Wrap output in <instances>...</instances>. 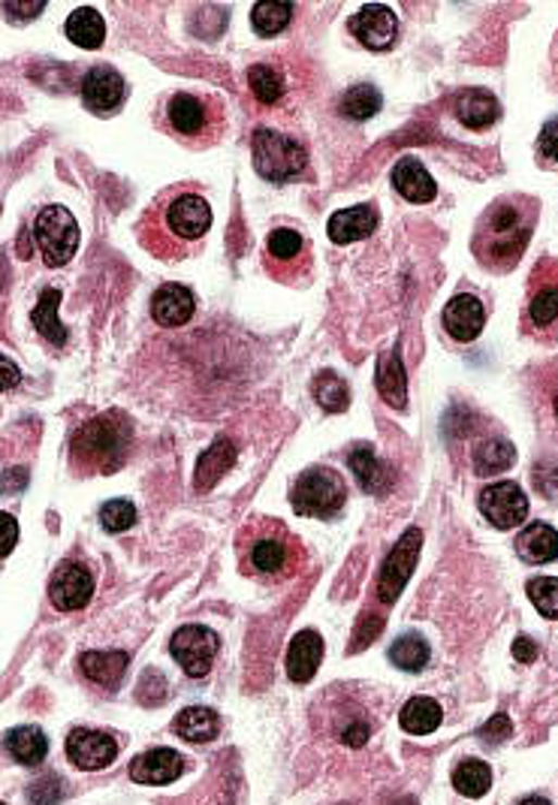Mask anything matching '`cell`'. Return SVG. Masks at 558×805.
Listing matches in <instances>:
<instances>
[{
  "label": "cell",
  "instance_id": "cell-5",
  "mask_svg": "<svg viewBox=\"0 0 558 805\" xmlns=\"http://www.w3.org/2000/svg\"><path fill=\"white\" fill-rule=\"evenodd\" d=\"M163 127L185 146L209 148L226 131V109L221 97L197 91H175L163 103Z\"/></svg>",
  "mask_w": 558,
  "mask_h": 805
},
{
  "label": "cell",
  "instance_id": "cell-47",
  "mask_svg": "<svg viewBox=\"0 0 558 805\" xmlns=\"http://www.w3.org/2000/svg\"><path fill=\"white\" fill-rule=\"evenodd\" d=\"M15 543H18V522H15V516L0 513V558H7V555L13 553Z\"/></svg>",
  "mask_w": 558,
  "mask_h": 805
},
{
  "label": "cell",
  "instance_id": "cell-13",
  "mask_svg": "<svg viewBox=\"0 0 558 805\" xmlns=\"http://www.w3.org/2000/svg\"><path fill=\"white\" fill-rule=\"evenodd\" d=\"M480 513L486 516L495 529H519L529 516V498L517 483H492L480 492Z\"/></svg>",
  "mask_w": 558,
  "mask_h": 805
},
{
  "label": "cell",
  "instance_id": "cell-4",
  "mask_svg": "<svg viewBox=\"0 0 558 805\" xmlns=\"http://www.w3.org/2000/svg\"><path fill=\"white\" fill-rule=\"evenodd\" d=\"M134 447V425L121 410H107L76 429L70 441L73 474H115L124 468Z\"/></svg>",
  "mask_w": 558,
  "mask_h": 805
},
{
  "label": "cell",
  "instance_id": "cell-28",
  "mask_svg": "<svg viewBox=\"0 0 558 805\" xmlns=\"http://www.w3.org/2000/svg\"><path fill=\"white\" fill-rule=\"evenodd\" d=\"M233 462H236V444H233L226 435H221L212 447L202 453L200 462H197V474H194L197 488H200V492L212 488L214 483L233 468Z\"/></svg>",
  "mask_w": 558,
  "mask_h": 805
},
{
  "label": "cell",
  "instance_id": "cell-19",
  "mask_svg": "<svg viewBox=\"0 0 558 805\" xmlns=\"http://www.w3.org/2000/svg\"><path fill=\"white\" fill-rule=\"evenodd\" d=\"M483 326H486V311H483V302L471 293L452 296L444 308V330L450 332V338L456 342H474Z\"/></svg>",
  "mask_w": 558,
  "mask_h": 805
},
{
  "label": "cell",
  "instance_id": "cell-2",
  "mask_svg": "<svg viewBox=\"0 0 558 805\" xmlns=\"http://www.w3.org/2000/svg\"><path fill=\"white\" fill-rule=\"evenodd\" d=\"M537 224V202L522 194H510L492 202L480 214L474 230V257L492 272H507L522 260Z\"/></svg>",
  "mask_w": 558,
  "mask_h": 805
},
{
  "label": "cell",
  "instance_id": "cell-22",
  "mask_svg": "<svg viewBox=\"0 0 558 805\" xmlns=\"http://www.w3.org/2000/svg\"><path fill=\"white\" fill-rule=\"evenodd\" d=\"M377 226V212L374 206H354V209H342L330 218L326 233L335 245H350L359 238H369Z\"/></svg>",
  "mask_w": 558,
  "mask_h": 805
},
{
  "label": "cell",
  "instance_id": "cell-20",
  "mask_svg": "<svg viewBox=\"0 0 558 805\" xmlns=\"http://www.w3.org/2000/svg\"><path fill=\"white\" fill-rule=\"evenodd\" d=\"M185 760L173 748H151L146 754H136L131 764V779L139 784H170L182 776Z\"/></svg>",
  "mask_w": 558,
  "mask_h": 805
},
{
  "label": "cell",
  "instance_id": "cell-34",
  "mask_svg": "<svg viewBox=\"0 0 558 805\" xmlns=\"http://www.w3.org/2000/svg\"><path fill=\"white\" fill-rule=\"evenodd\" d=\"M58 305H61V290H54V287L42 290L40 302L34 308L30 320H34V326H37V332H40L46 342H52L54 347H64L70 335L61 326V320H58Z\"/></svg>",
  "mask_w": 558,
  "mask_h": 805
},
{
  "label": "cell",
  "instance_id": "cell-27",
  "mask_svg": "<svg viewBox=\"0 0 558 805\" xmlns=\"http://www.w3.org/2000/svg\"><path fill=\"white\" fill-rule=\"evenodd\" d=\"M517 553L529 565H546L558 558V531L546 522H532L517 537Z\"/></svg>",
  "mask_w": 558,
  "mask_h": 805
},
{
  "label": "cell",
  "instance_id": "cell-50",
  "mask_svg": "<svg viewBox=\"0 0 558 805\" xmlns=\"http://www.w3.org/2000/svg\"><path fill=\"white\" fill-rule=\"evenodd\" d=\"M18 381H22V371L15 369L13 359H7L3 354H0V393H3V389H13V386H18Z\"/></svg>",
  "mask_w": 558,
  "mask_h": 805
},
{
  "label": "cell",
  "instance_id": "cell-37",
  "mask_svg": "<svg viewBox=\"0 0 558 805\" xmlns=\"http://www.w3.org/2000/svg\"><path fill=\"white\" fill-rule=\"evenodd\" d=\"M311 393L318 398V405L330 413H342L350 405V393H347V383L335 374V371H320L314 383H311Z\"/></svg>",
  "mask_w": 558,
  "mask_h": 805
},
{
  "label": "cell",
  "instance_id": "cell-45",
  "mask_svg": "<svg viewBox=\"0 0 558 805\" xmlns=\"http://www.w3.org/2000/svg\"><path fill=\"white\" fill-rule=\"evenodd\" d=\"M510 733H513V725H510V718H507L505 713L492 715L489 721L480 727V740L486 742V745H498V742H505Z\"/></svg>",
  "mask_w": 558,
  "mask_h": 805
},
{
  "label": "cell",
  "instance_id": "cell-53",
  "mask_svg": "<svg viewBox=\"0 0 558 805\" xmlns=\"http://www.w3.org/2000/svg\"><path fill=\"white\" fill-rule=\"evenodd\" d=\"M556 413H558V398H556Z\"/></svg>",
  "mask_w": 558,
  "mask_h": 805
},
{
  "label": "cell",
  "instance_id": "cell-41",
  "mask_svg": "<svg viewBox=\"0 0 558 805\" xmlns=\"http://www.w3.org/2000/svg\"><path fill=\"white\" fill-rule=\"evenodd\" d=\"M248 88L263 107H272L284 97V79H281L278 70L269 64H257L248 70Z\"/></svg>",
  "mask_w": 558,
  "mask_h": 805
},
{
  "label": "cell",
  "instance_id": "cell-48",
  "mask_svg": "<svg viewBox=\"0 0 558 805\" xmlns=\"http://www.w3.org/2000/svg\"><path fill=\"white\" fill-rule=\"evenodd\" d=\"M369 736H372V727L365 725V721H354V725L345 727L342 742H345L347 748H362L369 742Z\"/></svg>",
  "mask_w": 558,
  "mask_h": 805
},
{
  "label": "cell",
  "instance_id": "cell-26",
  "mask_svg": "<svg viewBox=\"0 0 558 805\" xmlns=\"http://www.w3.org/2000/svg\"><path fill=\"white\" fill-rule=\"evenodd\" d=\"M374 383H377V393L384 398L389 408L405 410L408 405V377H405V366H401V350H389L381 362H377V374H374Z\"/></svg>",
  "mask_w": 558,
  "mask_h": 805
},
{
  "label": "cell",
  "instance_id": "cell-1",
  "mask_svg": "<svg viewBox=\"0 0 558 805\" xmlns=\"http://www.w3.org/2000/svg\"><path fill=\"white\" fill-rule=\"evenodd\" d=\"M209 226H212V209L209 199L202 197V185L187 182V185L166 187L148 206L136 224V236L142 248L158 260H185L197 251Z\"/></svg>",
  "mask_w": 558,
  "mask_h": 805
},
{
  "label": "cell",
  "instance_id": "cell-10",
  "mask_svg": "<svg viewBox=\"0 0 558 805\" xmlns=\"http://www.w3.org/2000/svg\"><path fill=\"white\" fill-rule=\"evenodd\" d=\"M423 546V531L408 529L401 534V541L393 546V553L386 555L381 577H377V597L384 600L386 607L399 600V594L405 592V585L411 580L413 568H417V555Z\"/></svg>",
  "mask_w": 558,
  "mask_h": 805
},
{
  "label": "cell",
  "instance_id": "cell-15",
  "mask_svg": "<svg viewBox=\"0 0 558 805\" xmlns=\"http://www.w3.org/2000/svg\"><path fill=\"white\" fill-rule=\"evenodd\" d=\"M350 30L365 49L372 52H386L396 37H399V18L396 13L384 7V3H365L354 18H350Z\"/></svg>",
  "mask_w": 558,
  "mask_h": 805
},
{
  "label": "cell",
  "instance_id": "cell-39",
  "mask_svg": "<svg viewBox=\"0 0 558 805\" xmlns=\"http://www.w3.org/2000/svg\"><path fill=\"white\" fill-rule=\"evenodd\" d=\"M293 7L290 3H278V0H263L251 10V25L260 37H275L284 27L290 25Z\"/></svg>",
  "mask_w": 558,
  "mask_h": 805
},
{
  "label": "cell",
  "instance_id": "cell-9",
  "mask_svg": "<svg viewBox=\"0 0 558 805\" xmlns=\"http://www.w3.org/2000/svg\"><path fill=\"white\" fill-rule=\"evenodd\" d=\"M311 242L290 226L272 230L266 238V272L281 284H299L311 272Z\"/></svg>",
  "mask_w": 558,
  "mask_h": 805
},
{
  "label": "cell",
  "instance_id": "cell-17",
  "mask_svg": "<svg viewBox=\"0 0 558 805\" xmlns=\"http://www.w3.org/2000/svg\"><path fill=\"white\" fill-rule=\"evenodd\" d=\"M82 100L97 115H112L124 103V79L112 66H94L82 79Z\"/></svg>",
  "mask_w": 558,
  "mask_h": 805
},
{
  "label": "cell",
  "instance_id": "cell-3",
  "mask_svg": "<svg viewBox=\"0 0 558 805\" xmlns=\"http://www.w3.org/2000/svg\"><path fill=\"white\" fill-rule=\"evenodd\" d=\"M236 555L245 577L269 582L290 580L306 561V549L299 537L272 516H253L241 525L236 534Z\"/></svg>",
  "mask_w": 558,
  "mask_h": 805
},
{
  "label": "cell",
  "instance_id": "cell-33",
  "mask_svg": "<svg viewBox=\"0 0 558 805\" xmlns=\"http://www.w3.org/2000/svg\"><path fill=\"white\" fill-rule=\"evenodd\" d=\"M67 37L79 49H100L103 37H107V25H103V15L91 10V7H79L73 10L67 18Z\"/></svg>",
  "mask_w": 558,
  "mask_h": 805
},
{
  "label": "cell",
  "instance_id": "cell-31",
  "mask_svg": "<svg viewBox=\"0 0 558 805\" xmlns=\"http://www.w3.org/2000/svg\"><path fill=\"white\" fill-rule=\"evenodd\" d=\"M173 730L187 742H209L218 736V730H221V718L214 709L209 706H187L185 713L175 715Z\"/></svg>",
  "mask_w": 558,
  "mask_h": 805
},
{
  "label": "cell",
  "instance_id": "cell-14",
  "mask_svg": "<svg viewBox=\"0 0 558 805\" xmlns=\"http://www.w3.org/2000/svg\"><path fill=\"white\" fill-rule=\"evenodd\" d=\"M94 594V577L91 570L79 565V561H64L58 565V570L52 573V582H49V600L54 604V609H64V612H73V609L88 607Z\"/></svg>",
  "mask_w": 558,
  "mask_h": 805
},
{
  "label": "cell",
  "instance_id": "cell-21",
  "mask_svg": "<svg viewBox=\"0 0 558 805\" xmlns=\"http://www.w3.org/2000/svg\"><path fill=\"white\" fill-rule=\"evenodd\" d=\"M323 658V640L318 631H299L287 648V676L293 682H311Z\"/></svg>",
  "mask_w": 558,
  "mask_h": 805
},
{
  "label": "cell",
  "instance_id": "cell-35",
  "mask_svg": "<svg viewBox=\"0 0 558 805\" xmlns=\"http://www.w3.org/2000/svg\"><path fill=\"white\" fill-rule=\"evenodd\" d=\"M441 706L435 699L429 697H411L405 706H401V730H408L413 736H425V733H432V730H438L441 727Z\"/></svg>",
  "mask_w": 558,
  "mask_h": 805
},
{
  "label": "cell",
  "instance_id": "cell-12",
  "mask_svg": "<svg viewBox=\"0 0 558 805\" xmlns=\"http://www.w3.org/2000/svg\"><path fill=\"white\" fill-rule=\"evenodd\" d=\"M529 323L541 332L558 330V263L541 260L529 281Z\"/></svg>",
  "mask_w": 558,
  "mask_h": 805
},
{
  "label": "cell",
  "instance_id": "cell-51",
  "mask_svg": "<svg viewBox=\"0 0 558 805\" xmlns=\"http://www.w3.org/2000/svg\"><path fill=\"white\" fill-rule=\"evenodd\" d=\"M513 658L522 660V664H532L537 658V643H534L532 636H517L513 640Z\"/></svg>",
  "mask_w": 558,
  "mask_h": 805
},
{
  "label": "cell",
  "instance_id": "cell-36",
  "mask_svg": "<svg viewBox=\"0 0 558 805\" xmlns=\"http://www.w3.org/2000/svg\"><path fill=\"white\" fill-rule=\"evenodd\" d=\"M452 788L462 796L480 800L492 788V769L483 760H466V764L456 766V772H452Z\"/></svg>",
  "mask_w": 558,
  "mask_h": 805
},
{
  "label": "cell",
  "instance_id": "cell-38",
  "mask_svg": "<svg viewBox=\"0 0 558 805\" xmlns=\"http://www.w3.org/2000/svg\"><path fill=\"white\" fill-rule=\"evenodd\" d=\"M389 660L408 670V673H420L425 664H429V643L420 634H405L399 636L393 646H389Z\"/></svg>",
  "mask_w": 558,
  "mask_h": 805
},
{
  "label": "cell",
  "instance_id": "cell-16",
  "mask_svg": "<svg viewBox=\"0 0 558 805\" xmlns=\"http://www.w3.org/2000/svg\"><path fill=\"white\" fill-rule=\"evenodd\" d=\"M67 757L85 772L107 769L119 757V742L112 740L103 730H73L67 736Z\"/></svg>",
  "mask_w": 558,
  "mask_h": 805
},
{
  "label": "cell",
  "instance_id": "cell-6",
  "mask_svg": "<svg viewBox=\"0 0 558 805\" xmlns=\"http://www.w3.org/2000/svg\"><path fill=\"white\" fill-rule=\"evenodd\" d=\"M253 166L272 185L299 182L308 175V151L290 136L263 127L253 133Z\"/></svg>",
  "mask_w": 558,
  "mask_h": 805
},
{
  "label": "cell",
  "instance_id": "cell-44",
  "mask_svg": "<svg viewBox=\"0 0 558 805\" xmlns=\"http://www.w3.org/2000/svg\"><path fill=\"white\" fill-rule=\"evenodd\" d=\"M64 793H67V788H64V781L58 779L54 772L40 776V779L27 784V800H30V805H58L64 800Z\"/></svg>",
  "mask_w": 558,
  "mask_h": 805
},
{
  "label": "cell",
  "instance_id": "cell-18",
  "mask_svg": "<svg viewBox=\"0 0 558 805\" xmlns=\"http://www.w3.org/2000/svg\"><path fill=\"white\" fill-rule=\"evenodd\" d=\"M197 311V299L187 290L185 284H163L154 296H151V318L163 330H175L185 326Z\"/></svg>",
  "mask_w": 558,
  "mask_h": 805
},
{
  "label": "cell",
  "instance_id": "cell-25",
  "mask_svg": "<svg viewBox=\"0 0 558 805\" xmlns=\"http://www.w3.org/2000/svg\"><path fill=\"white\" fill-rule=\"evenodd\" d=\"M3 752L22 766H40L49 754V740L40 727H13L3 736Z\"/></svg>",
  "mask_w": 558,
  "mask_h": 805
},
{
  "label": "cell",
  "instance_id": "cell-30",
  "mask_svg": "<svg viewBox=\"0 0 558 805\" xmlns=\"http://www.w3.org/2000/svg\"><path fill=\"white\" fill-rule=\"evenodd\" d=\"M127 655L124 652H82L79 667L82 673L100 688H119L127 670Z\"/></svg>",
  "mask_w": 558,
  "mask_h": 805
},
{
  "label": "cell",
  "instance_id": "cell-42",
  "mask_svg": "<svg viewBox=\"0 0 558 805\" xmlns=\"http://www.w3.org/2000/svg\"><path fill=\"white\" fill-rule=\"evenodd\" d=\"M525 592H529V600L537 607L541 616L558 621V580L556 577H537V580L529 582V589H525Z\"/></svg>",
  "mask_w": 558,
  "mask_h": 805
},
{
  "label": "cell",
  "instance_id": "cell-52",
  "mask_svg": "<svg viewBox=\"0 0 558 805\" xmlns=\"http://www.w3.org/2000/svg\"><path fill=\"white\" fill-rule=\"evenodd\" d=\"M519 805H553V803H546L544 796H529V800H522Z\"/></svg>",
  "mask_w": 558,
  "mask_h": 805
},
{
  "label": "cell",
  "instance_id": "cell-40",
  "mask_svg": "<svg viewBox=\"0 0 558 805\" xmlns=\"http://www.w3.org/2000/svg\"><path fill=\"white\" fill-rule=\"evenodd\" d=\"M381 107H384V100H381V91H377V88H372V85H354V88L342 97V107L338 109H342L345 119L365 121L372 119V115H377Z\"/></svg>",
  "mask_w": 558,
  "mask_h": 805
},
{
  "label": "cell",
  "instance_id": "cell-29",
  "mask_svg": "<svg viewBox=\"0 0 558 805\" xmlns=\"http://www.w3.org/2000/svg\"><path fill=\"white\" fill-rule=\"evenodd\" d=\"M347 465H350V471L357 476V483L362 492H369V495H381V492H386V486H389V471H386L384 462L374 456L372 447L359 444V447L350 449Z\"/></svg>",
  "mask_w": 558,
  "mask_h": 805
},
{
  "label": "cell",
  "instance_id": "cell-8",
  "mask_svg": "<svg viewBox=\"0 0 558 805\" xmlns=\"http://www.w3.org/2000/svg\"><path fill=\"white\" fill-rule=\"evenodd\" d=\"M34 238L40 245L46 265L58 269V265L70 263L79 248V224L64 206H46L34 221Z\"/></svg>",
  "mask_w": 558,
  "mask_h": 805
},
{
  "label": "cell",
  "instance_id": "cell-24",
  "mask_svg": "<svg viewBox=\"0 0 558 805\" xmlns=\"http://www.w3.org/2000/svg\"><path fill=\"white\" fill-rule=\"evenodd\" d=\"M393 187L399 190L401 197L408 202H432L438 187H435V178L425 172V166L420 160L413 158H401L393 170Z\"/></svg>",
  "mask_w": 558,
  "mask_h": 805
},
{
  "label": "cell",
  "instance_id": "cell-7",
  "mask_svg": "<svg viewBox=\"0 0 558 805\" xmlns=\"http://www.w3.org/2000/svg\"><path fill=\"white\" fill-rule=\"evenodd\" d=\"M347 501V486L333 468H308L306 474L293 483L290 504L299 516L333 519L342 513Z\"/></svg>",
  "mask_w": 558,
  "mask_h": 805
},
{
  "label": "cell",
  "instance_id": "cell-32",
  "mask_svg": "<svg viewBox=\"0 0 558 805\" xmlns=\"http://www.w3.org/2000/svg\"><path fill=\"white\" fill-rule=\"evenodd\" d=\"M517 462V447L507 437H486L474 447V471L480 476H495L513 468Z\"/></svg>",
  "mask_w": 558,
  "mask_h": 805
},
{
  "label": "cell",
  "instance_id": "cell-46",
  "mask_svg": "<svg viewBox=\"0 0 558 805\" xmlns=\"http://www.w3.org/2000/svg\"><path fill=\"white\" fill-rule=\"evenodd\" d=\"M537 151H541L546 160L558 163V119L546 121L544 124V131L537 136Z\"/></svg>",
  "mask_w": 558,
  "mask_h": 805
},
{
  "label": "cell",
  "instance_id": "cell-54",
  "mask_svg": "<svg viewBox=\"0 0 558 805\" xmlns=\"http://www.w3.org/2000/svg\"><path fill=\"white\" fill-rule=\"evenodd\" d=\"M0 805H7V803H0Z\"/></svg>",
  "mask_w": 558,
  "mask_h": 805
},
{
  "label": "cell",
  "instance_id": "cell-11",
  "mask_svg": "<svg viewBox=\"0 0 558 805\" xmlns=\"http://www.w3.org/2000/svg\"><path fill=\"white\" fill-rule=\"evenodd\" d=\"M218 648H221L218 634L209 631V628H202V624H185V628H178L173 634V640H170L173 658L178 660V667H182L187 676H194V679L209 676Z\"/></svg>",
  "mask_w": 558,
  "mask_h": 805
},
{
  "label": "cell",
  "instance_id": "cell-23",
  "mask_svg": "<svg viewBox=\"0 0 558 805\" xmlns=\"http://www.w3.org/2000/svg\"><path fill=\"white\" fill-rule=\"evenodd\" d=\"M498 100L486 88H468L456 97V119L471 131H486L498 121Z\"/></svg>",
  "mask_w": 558,
  "mask_h": 805
},
{
  "label": "cell",
  "instance_id": "cell-43",
  "mask_svg": "<svg viewBox=\"0 0 558 805\" xmlns=\"http://www.w3.org/2000/svg\"><path fill=\"white\" fill-rule=\"evenodd\" d=\"M136 522V507L124 498H115V501H107L100 507V525L112 534H121L127 531Z\"/></svg>",
  "mask_w": 558,
  "mask_h": 805
},
{
  "label": "cell",
  "instance_id": "cell-49",
  "mask_svg": "<svg viewBox=\"0 0 558 805\" xmlns=\"http://www.w3.org/2000/svg\"><path fill=\"white\" fill-rule=\"evenodd\" d=\"M0 10L7 15H13V18H25L27 22V18H37L46 10V3L42 0H37V3H10L7 0V3H0Z\"/></svg>",
  "mask_w": 558,
  "mask_h": 805
}]
</instances>
